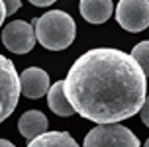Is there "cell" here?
I'll return each instance as SVG.
<instances>
[{"mask_svg":"<svg viewBox=\"0 0 149 147\" xmlns=\"http://www.w3.org/2000/svg\"><path fill=\"white\" fill-rule=\"evenodd\" d=\"M63 90L74 114L94 124H118L139 114L147 77L130 53L96 47L73 63Z\"/></svg>","mask_w":149,"mask_h":147,"instance_id":"6da1fadb","label":"cell"},{"mask_svg":"<svg viewBox=\"0 0 149 147\" xmlns=\"http://www.w3.org/2000/svg\"><path fill=\"white\" fill-rule=\"evenodd\" d=\"M31 26L36 31V39L49 51L67 49L74 41V33H77L74 20L63 10L45 12L43 16L36 18Z\"/></svg>","mask_w":149,"mask_h":147,"instance_id":"7a4b0ae2","label":"cell"},{"mask_svg":"<svg viewBox=\"0 0 149 147\" xmlns=\"http://www.w3.org/2000/svg\"><path fill=\"white\" fill-rule=\"evenodd\" d=\"M82 147H141V143L126 125L98 124L86 133Z\"/></svg>","mask_w":149,"mask_h":147,"instance_id":"3957f363","label":"cell"},{"mask_svg":"<svg viewBox=\"0 0 149 147\" xmlns=\"http://www.w3.org/2000/svg\"><path fill=\"white\" fill-rule=\"evenodd\" d=\"M20 94H22L20 75L14 63L4 55H0V122H4L16 110Z\"/></svg>","mask_w":149,"mask_h":147,"instance_id":"277c9868","label":"cell"},{"mask_svg":"<svg viewBox=\"0 0 149 147\" xmlns=\"http://www.w3.org/2000/svg\"><path fill=\"white\" fill-rule=\"evenodd\" d=\"M116 22L132 33H139L149 26V0H120Z\"/></svg>","mask_w":149,"mask_h":147,"instance_id":"5b68a950","label":"cell"},{"mask_svg":"<svg viewBox=\"0 0 149 147\" xmlns=\"http://www.w3.org/2000/svg\"><path fill=\"white\" fill-rule=\"evenodd\" d=\"M2 43L8 51L24 55V53H30L31 47L36 45V31L33 26L24 20H14L10 22L2 31Z\"/></svg>","mask_w":149,"mask_h":147,"instance_id":"8992f818","label":"cell"},{"mask_svg":"<svg viewBox=\"0 0 149 147\" xmlns=\"http://www.w3.org/2000/svg\"><path fill=\"white\" fill-rule=\"evenodd\" d=\"M20 88L26 98H41L49 90V75L39 67H30L20 75Z\"/></svg>","mask_w":149,"mask_h":147,"instance_id":"52a82bcc","label":"cell"},{"mask_svg":"<svg viewBox=\"0 0 149 147\" xmlns=\"http://www.w3.org/2000/svg\"><path fill=\"white\" fill-rule=\"evenodd\" d=\"M81 16L88 24H104L114 12L112 0H81Z\"/></svg>","mask_w":149,"mask_h":147,"instance_id":"ba28073f","label":"cell"},{"mask_svg":"<svg viewBox=\"0 0 149 147\" xmlns=\"http://www.w3.org/2000/svg\"><path fill=\"white\" fill-rule=\"evenodd\" d=\"M18 132L22 133L26 139H33L37 135L45 133L47 132V118H45V114L39 110H28L18 120Z\"/></svg>","mask_w":149,"mask_h":147,"instance_id":"9c48e42d","label":"cell"},{"mask_svg":"<svg viewBox=\"0 0 149 147\" xmlns=\"http://www.w3.org/2000/svg\"><path fill=\"white\" fill-rule=\"evenodd\" d=\"M47 106L51 108V112H55L57 116H63V118H69L74 114L73 106H71L67 94L63 90V81L49 86V90H47Z\"/></svg>","mask_w":149,"mask_h":147,"instance_id":"30bf717a","label":"cell"},{"mask_svg":"<svg viewBox=\"0 0 149 147\" xmlns=\"http://www.w3.org/2000/svg\"><path fill=\"white\" fill-rule=\"evenodd\" d=\"M28 147H79V143L67 132H45L30 139Z\"/></svg>","mask_w":149,"mask_h":147,"instance_id":"8fae6325","label":"cell"},{"mask_svg":"<svg viewBox=\"0 0 149 147\" xmlns=\"http://www.w3.org/2000/svg\"><path fill=\"white\" fill-rule=\"evenodd\" d=\"M130 55L134 57V61L137 63V65L141 67V71L145 73V77H149V41L137 43L134 49H132Z\"/></svg>","mask_w":149,"mask_h":147,"instance_id":"7c38bea8","label":"cell"},{"mask_svg":"<svg viewBox=\"0 0 149 147\" xmlns=\"http://www.w3.org/2000/svg\"><path fill=\"white\" fill-rule=\"evenodd\" d=\"M2 2H4V8H6V16L16 14L22 6V0H2Z\"/></svg>","mask_w":149,"mask_h":147,"instance_id":"4fadbf2b","label":"cell"},{"mask_svg":"<svg viewBox=\"0 0 149 147\" xmlns=\"http://www.w3.org/2000/svg\"><path fill=\"white\" fill-rule=\"evenodd\" d=\"M139 116H141V122L149 127V94L145 96V100H143L141 108H139Z\"/></svg>","mask_w":149,"mask_h":147,"instance_id":"5bb4252c","label":"cell"},{"mask_svg":"<svg viewBox=\"0 0 149 147\" xmlns=\"http://www.w3.org/2000/svg\"><path fill=\"white\" fill-rule=\"evenodd\" d=\"M33 6H51L53 2H57V0H30Z\"/></svg>","mask_w":149,"mask_h":147,"instance_id":"9a60e30c","label":"cell"},{"mask_svg":"<svg viewBox=\"0 0 149 147\" xmlns=\"http://www.w3.org/2000/svg\"><path fill=\"white\" fill-rule=\"evenodd\" d=\"M4 18H6V8H4V2L0 0V26L4 22Z\"/></svg>","mask_w":149,"mask_h":147,"instance_id":"2e32d148","label":"cell"},{"mask_svg":"<svg viewBox=\"0 0 149 147\" xmlns=\"http://www.w3.org/2000/svg\"><path fill=\"white\" fill-rule=\"evenodd\" d=\"M0 147H14V143H10L8 139H0Z\"/></svg>","mask_w":149,"mask_h":147,"instance_id":"e0dca14e","label":"cell"},{"mask_svg":"<svg viewBox=\"0 0 149 147\" xmlns=\"http://www.w3.org/2000/svg\"><path fill=\"white\" fill-rule=\"evenodd\" d=\"M143 147H149V139H147V141H145V145H143Z\"/></svg>","mask_w":149,"mask_h":147,"instance_id":"ac0fdd59","label":"cell"}]
</instances>
